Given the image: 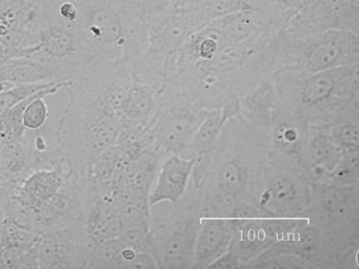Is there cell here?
I'll return each mask as SVG.
<instances>
[{"mask_svg":"<svg viewBox=\"0 0 359 269\" xmlns=\"http://www.w3.org/2000/svg\"><path fill=\"white\" fill-rule=\"evenodd\" d=\"M133 82L131 61L94 58L65 88L68 102L56 127L55 146L75 179L87 178L94 160L114 145L121 104Z\"/></svg>","mask_w":359,"mask_h":269,"instance_id":"1","label":"cell"},{"mask_svg":"<svg viewBox=\"0 0 359 269\" xmlns=\"http://www.w3.org/2000/svg\"><path fill=\"white\" fill-rule=\"evenodd\" d=\"M237 116V126H239ZM241 134H233L229 120L214 147L198 193L203 212L241 218L255 214L264 184L269 151L264 149V132L241 118Z\"/></svg>","mask_w":359,"mask_h":269,"instance_id":"2","label":"cell"},{"mask_svg":"<svg viewBox=\"0 0 359 269\" xmlns=\"http://www.w3.org/2000/svg\"><path fill=\"white\" fill-rule=\"evenodd\" d=\"M72 27L86 50L95 58L133 61L146 50L149 25L128 14L112 0H77Z\"/></svg>","mask_w":359,"mask_h":269,"instance_id":"3","label":"cell"},{"mask_svg":"<svg viewBox=\"0 0 359 269\" xmlns=\"http://www.w3.org/2000/svg\"><path fill=\"white\" fill-rule=\"evenodd\" d=\"M311 197V181L299 162L270 149L256 205L257 214L276 219L304 218Z\"/></svg>","mask_w":359,"mask_h":269,"instance_id":"4","label":"cell"},{"mask_svg":"<svg viewBox=\"0 0 359 269\" xmlns=\"http://www.w3.org/2000/svg\"><path fill=\"white\" fill-rule=\"evenodd\" d=\"M174 208L167 216H156L150 212V254L158 268H192L203 205L196 195L192 202L182 198Z\"/></svg>","mask_w":359,"mask_h":269,"instance_id":"5","label":"cell"},{"mask_svg":"<svg viewBox=\"0 0 359 269\" xmlns=\"http://www.w3.org/2000/svg\"><path fill=\"white\" fill-rule=\"evenodd\" d=\"M47 25V1L0 0V42L9 59L26 57Z\"/></svg>","mask_w":359,"mask_h":269,"instance_id":"6","label":"cell"},{"mask_svg":"<svg viewBox=\"0 0 359 269\" xmlns=\"http://www.w3.org/2000/svg\"><path fill=\"white\" fill-rule=\"evenodd\" d=\"M94 246L85 222L45 233L35 245L39 268H87Z\"/></svg>","mask_w":359,"mask_h":269,"instance_id":"7","label":"cell"},{"mask_svg":"<svg viewBox=\"0 0 359 269\" xmlns=\"http://www.w3.org/2000/svg\"><path fill=\"white\" fill-rule=\"evenodd\" d=\"M285 27L304 36L329 29L358 34L359 0H311Z\"/></svg>","mask_w":359,"mask_h":269,"instance_id":"8","label":"cell"},{"mask_svg":"<svg viewBox=\"0 0 359 269\" xmlns=\"http://www.w3.org/2000/svg\"><path fill=\"white\" fill-rule=\"evenodd\" d=\"M86 200L81 183L69 176L62 188L43 207L33 210L31 229L43 235L85 222Z\"/></svg>","mask_w":359,"mask_h":269,"instance_id":"9","label":"cell"},{"mask_svg":"<svg viewBox=\"0 0 359 269\" xmlns=\"http://www.w3.org/2000/svg\"><path fill=\"white\" fill-rule=\"evenodd\" d=\"M325 124H309V134L297 161L313 183H323L344 155Z\"/></svg>","mask_w":359,"mask_h":269,"instance_id":"10","label":"cell"},{"mask_svg":"<svg viewBox=\"0 0 359 269\" xmlns=\"http://www.w3.org/2000/svg\"><path fill=\"white\" fill-rule=\"evenodd\" d=\"M235 218L203 212L195 240L192 268H211L230 249Z\"/></svg>","mask_w":359,"mask_h":269,"instance_id":"11","label":"cell"},{"mask_svg":"<svg viewBox=\"0 0 359 269\" xmlns=\"http://www.w3.org/2000/svg\"><path fill=\"white\" fill-rule=\"evenodd\" d=\"M83 64L85 63L76 65L60 64L33 57L8 59L0 64V81L12 84L70 81L79 74Z\"/></svg>","mask_w":359,"mask_h":269,"instance_id":"12","label":"cell"},{"mask_svg":"<svg viewBox=\"0 0 359 269\" xmlns=\"http://www.w3.org/2000/svg\"><path fill=\"white\" fill-rule=\"evenodd\" d=\"M194 160L170 153L161 160L148 195L150 207L159 203L175 204L188 191L192 180Z\"/></svg>","mask_w":359,"mask_h":269,"instance_id":"13","label":"cell"},{"mask_svg":"<svg viewBox=\"0 0 359 269\" xmlns=\"http://www.w3.org/2000/svg\"><path fill=\"white\" fill-rule=\"evenodd\" d=\"M237 115L252 127L268 136L280 111L274 76H268L237 99Z\"/></svg>","mask_w":359,"mask_h":269,"instance_id":"14","label":"cell"},{"mask_svg":"<svg viewBox=\"0 0 359 269\" xmlns=\"http://www.w3.org/2000/svg\"><path fill=\"white\" fill-rule=\"evenodd\" d=\"M69 176L67 164L34 170L16 186L12 197L27 209H39L57 193Z\"/></svg>","mask_w":359,"mask_h":269,"instance_id":"15","label":"cell"},{"mask_svg":"<svg viewBox=\"0 0 359 269\" xmlns=\"http://www.w3.org/2000/svg\"><path fill=\"white\" fill-rule=\"evenodd\" d=\"M161 90L134 80L121 104V125L148 130L158 111Z\"/></svg>","mask_w":359,"mask_h":269,"instance_id":"16","label":"cell"},{"mask_svg":"<svg viewBox=\"0 0 359 269\" xmlns=\"http://www.w3.org/2000/svg\"><path fill=\"white\" fill-rule=\"evenodd\" d=\"M125 244L118 237L107 240L94 246L90 254L88 269H121Z\"/></svg>","mask_w":359,"mask_h":269,"instance_id":"17","label":"cell"},{"mask_svg":"<svg viewBox=\"0 0 359 269\" xmlns=\"http://www.w3.org/2000/svg\"><path fill=\"white\" fill-rule=\"evenodd\" d=\"M359 149L344 151L339 162L325 182L340 186H358L359 180Z\"/></svg>","mask_w":359,"mask_h":269,"instance_id":"18","label":"cell"},{"mask_svg":"<svg viewBox=\"0 0 359 269\" xmlns=\"http://www.w3.org/2000/svg\"><path fill=\"white\" fill-rule=\"evenodd\" d=\"M121 10L150 23L169 10L167 0H112Z\"/></svg>","mask_w":359,"mask_h":269,"instance_id":"19","label":"cell"},{"mask_svg":"<svg viewBox=\"0 0 359 269\" xmlns=\"http://www.w3.org/2000/svg\"><path fill=\"white\" fill-rule=\"evenodd\" d=\"M60 81L46 82V83L15 84L9 90L0 94V118L8 111L22 102L25 99L50 88Z\"/></svg>","mask_w":359,"mask_h":269,"instance_id":"20","label":"cell"},{"mask_svg":"<svg viewBox=\"0 0 359 269\" xmlns=\"http://www.w3.org/2000/svg\"><path fill=\"white\" fill-rule=\"evenodd\" d=\"M41 235L31 229L25 228L7 218L6 226V246L18 248L22 251H28L35 247Z\"/></svg>","mask_w":359,"mask_h":269,"instance_id":"21","label":"cell"},{"mask_svg":"<svg viewBox=\"0 0 359 269\" xmlns=\"http://www.w3.org/2000/svg\"><path fill=\"white\" fill-rule=\"evenodd\" d=\"M249 4L250 0H203L201 6L211 23L216 19L249 8Z\"/></svg>","mask_w":359,"mask_h":269,"instance_id":"22","label":"cell"},{"mask_svg":"<svg viewBox=\"0 0 359 269\" xmlns=\"http://www.w3.org/2000/svg\"><path fill=\"white\" fill-rule=\"evenodd\" d=\"M203 0H167L170 8H186L196 6Z\"/></svg>","mask_w":359,"mask_h":269,"instance_id":"23","label":"cell"},{"mask_svg":"<svg viewBox=\"0 0 359 269\" xmlns=\"http://www.w3.org/2000/svg\"><path fill=\"white\" fill-rule=\"evenodd\" d=\"M8 59H9V56H8L7 50H6L4 44L0 42V64L7 61Z\"/></svg>","mask_w":359,"mask_h":269,"instance_id":"24","label":"cell"},{"mask_svg":"<svg viewBox=\"0 0 359 269\" xmlns=\"http://www.w3.org/2000/svg\"><path fill=\"white\" fill-rule=\"evenodd\" d=\"M1 142H3V136L0 134V144H1Z\"/></svg>","mask_w":359,"mask_h":269,"instance_id":"25","label":"cell"},{"mask_svg":"<svg viewBox=\"0 0 359 269\" xmlns=\"http://www.w3.org/2000/svg\"><path fill=\"white\" fill-rule=\"evenodd\" d=\"M43 1H48V0H43Z\"/></svg>","mask_w":359,"mask_h":269,"instance_id":"26","label":"cell"}]
</instances>
